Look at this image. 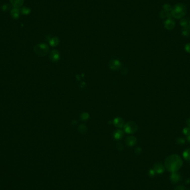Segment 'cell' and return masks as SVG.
<instances>
[{"label": "cell", "mask_w": 190, "mask_h": 190, "mask_svg": "<svg viewBox=\"0 0 190 190\" xmlns=\"http://www.w3.org/2000/svg\"><path fill=\"white\" fill-rule=\"evenodd\" d=\"M183 133L185 135L188 136L190 135V128L189 127H185L183 128Z\"/></svg>", "instance_id": "7402d4cb"}, {"label": "cell", "mask_w": 190, "mask_h": 190, "mask_svg": "<svg viewBox=\"0 0 190 190\" xmlns=\"http://www.w3.org/2000/svg\"><path fill=\"white\" fill-rule=\"evenodd\" d=\"M113 124L116 127L121 128L124 126V121L120 117H117L113 120Z\"/></svg>", "instance_id": "9c48e42d"}, {"label": "cell", "mask_w": 190, "mask_h": 190, "mask_svg": "<svg viewBox=\"0 0 190 190\" xmlns=\"http://www.w3.org/2000/svg\"><path fill=\"white\" fill-rule=\"evenodd\" d=\"M165 167L171 172H175L181 167L182 160L177 155H170L166 158L165 162Z\"/></svg>", "instance_id": "6da1fadb"}, {"label": "cell", "mask_w": 190, "mask_h": 190, "mask_svg": "<svg viewBox=\"0 0 190 190\" xmlns=\"http://www.w3.org/2000/svg\"><path fill=\"white\" fill-rule=\"evenodd\" d=\"M183 156L184 159L187 160H190V148L187 149L186 150L184 151Z\"/></svg>", "instance_id": "e0dca14e"}, {"label": "cell", "mask_w": 190, "mask_h": 190, "mask_svg": "<svg viewBox=\"0 0 190 190\" xmlns=\"http://www.w3.org/2000/svg\"><path fill=\"white\" fill-rule=\"evenodd\" d=\"M177 142L179 144H182L184 143V142H185V140H184L183 138H178V140H177Z\"/></svg>", "instance_id": "d4e9b609"}, {"label": "cell", "mask_w": 190, "mask_h": 190, "mask_svg": "<svg viewBox=\"0 0 190 190\" xmlns=\"http://www.w3.org/2000/svg\"><path fill=\"white\" fill-rule=\"evenodd\" d=\"M108 65L109 68L112 69V70H117V69H118L121 67V63H120V61L116 60H111L109 62Z\"/></svg>", "instance_id": "8992f818"}, {"label": "cell", "mask_w": 190, "mask_h": 190, "mask_svg": "<svg viewBox=\"0 0 190 190\" xmlns=\"http://www.w3.org/2000/svg\"><path fill=\"white\" fill-rule=\"evenodd\" d=\"M187 140H188L189 142H190V135H189L188 136V137H187Z\"/></svg>", "instance_id": "f1b7e54d"}, {"label": "cell", "mask_w": 190, "mask_h": 190, "mask_svg": "<svg viewBox=\"0 0 190 190\" xmlns=\"http://www.w3.org/2000/svg\"><path fill=\"white\" fill-rule=\"evenodd\" d=\"M185 50L186 51L190 53V44H187L185 46Z\"/></svg>", "instance_id": "484cf974"}, {"label": "cell", "mask_w": 190, "mask_h": 190, "mask_svg": "<svg viewBox=\"0 0 190 190\" xmlns=\"http://www.w3.org/2000/svg\"><path fill=\"white\" fill-rule=\"evenodd\" d=\"M79 131L82 133H85L86 132L87 128L84 125H81L79 127Z\"/></svg>", "instance_id": "ac0fdd59"}, {"label": "cell", "mask_w": 190, "mask_h": 190, "mask_svg": "<svg viewBox=\"0 0 190 190\" xmlns=\"http://www.w3.org/2000/svg\"><path fill=\"white\" fill-rule=\"evenodd\" d=\"M183 35L185 37H188L190 34V25H187L186 27H184V28L182 31Z\"/></svg>", "instance_id": "2e32d148"}, {"label": "cell", "mask_w": 190, "mask_h": 190, "mask_svg": "<svg viewBox=\"0 0 190 190\" xmlns=\"http://www.w3.org/2000/svg\"><path fill=\"white\" fill-rule=\"evenodd\" d=\"M163 8H164V11L166 12H171V10L172 9V7L169 4H165L163 6Z\"/></svg>", "instance_id": "ffe728a7"}, {"label": "cell", "mask_w": 190, "mask_h": 190, "mask_svg": "<svg viewBox=\"0 0 190 190\" xmlns=\"http://www.w3.org/2000/svg\"><path fill=\"white\" fill-rule=\"evenodd\" d=\"M138 129V126L135 122L130 121L128 122L125 125L124 130L125 132L128 134H132L136 132Z\"/></svg>", "instance_id": "277c9868"}, {"label": "cell", "mask_w": 190, "mask_h": 190, "mask_svg": "<svg viewBox=\"0 0 190 190\" xmlns=\"http://www.w3.org/2000/svg\"><path fill=\"white\" fill-rule=\"evenodd\" d=\"M154 171L157 173H161L164 171V167L161 164H156L154 165Z\"/></svg>", "instance_id": "30bf717a"}, {"label": "cell", "mask_w": 190, "mask_h": 190, "mask_svg": "<svg viewBox=\"0 0 190 190\" xmlns=\"http://www.w3.org/2000/svg\"><path fill=\"white\" fill-rule=\"evenodd\" d=\"M171 180L173 182L177 183L180 180V176L179 175V174H178L176 172H172V176L171 177Z\"/></svg>", "instance_id": "5bb4252c"}, {"label": "cell", "mask_w": 190, "mask_h": 190, "mask_svg": "<svg viewBox=\"0 0 190 190\" xmlns=\"http://www.w3.org/2000/svg\"><path fill=\"white\" fill-rule=\"evenodd\" d=\"M89 118V115L86 112H84V113H82L81 115V119L83 121H85V120H87Z\"/></svg>", "instance_id": "44dd1931"}, {"label": "cell", "mask_w": 190, "mask_h": 190, "mask_svg": "<svg viewBox=\"0 0 190 190\" xmlns=\"http://www.w3.org/2000/svg\"><path fill=\"white\" fill-rule=\"evenodd\" d=\"M34 53L40 56H46L49 51V47L47 45L45 44H40L36 45L34 47Z\"/></svg>", "instance_id": "3957f363"}, {"label": "cell", "mask_w": 190, "mask_h": 190, "mask_svg": "<svg viewBox=\"0 0 190 190\" xmlns=\"http://www.w3.org/2000/svg\"><path fill=\"white\" fill-rule=\"evenodd\" d=\"M30 9L27 7H22V9H21V12L23 15H28L30 13Z\"/></svg>", "instance_id": "d6986e66"}, {"label": "cell", "mask_w": 190, "mask_h": 190, "mask_svg": "<svg viewBox=\"0 0 190 190\" xmlns=\"http://www.w3.org/2000/svg\"><path fill=\"white\" fill-rule=\"evenodd\" d=\"M186 123H187V125H188V126L190 127V119H188V120H187Z\"/></svg>", "instance_id": "83f0119b"}, {"label": "cell", "mask_w": 190, "mask_h": 190, "mask_svg": "<svg viewBox=\"0 0 190 190\" xmlns=\"http://www.w3.org/2000/svg\"><path fill=\"white\" fill-rule=\"evenodd\" d=\"M137 143V139L134 136H128L126 139V143L127 146L130 147H132L135 146Z\"/></svg>", "instance_id": "52a82bcc"}, {"label": "cell", "mask_w": 190, "mask_h": 190, "mask_svg": "<svg viewBox=\"0 0 190 190\" xmlns=\"http://www.w3.org/2000/svg\"><path fill=\"white\" fill-rule=\"evenodd\" d=\"M164 26L165 28L168 30H171L174 28L175 26V21L172 19H167L164 23Z\"/></svg>", "instance_id": "ba28073f"}, {"label": "cell", "mask_w": 190, "mask_h": 190, "mask_svg": "<svg viewBox=\"0 0 190 190\" xmlns=\"http://www.w3.org/2000/svg\"><path fill=\"white\" fill-rule=\"evenodd\" d=\"M123 136H124V132L122 130H117L113 133V137L116 140H119L122 138Z\"/></svg>", "instance_id": "8fae6325"}, {"label": "cell", "mask_w": 190, "mask_h": 190, "mask_svg": "<svg viewBox=\"0 0 190 190\" xmlns=\"http://www.w3.org/2000/svg\"><path fill=\"white\" fill-rule=\"evenodd\" d=\"M167 12H168L165 11H164H164H162L161 12L160 14V16L161 18H164L166 17V16H167Z\"/></svg>", "instance_id": "cb8c5ba5"}, {"label": "cell", "mask_w": 190, "mask_h": 190, "mask_svg": "<svg viewBox=\"0 0 190 190\" xmlns=\"http://www.w3.org/2000/svg\"><path fill=\"white\" fill-rule=\"evenodd\" d=\"M10 1L13 7L18 8L22 6V4H23L24 0H10Z\"/></svg>", "instance_id": "4fadbf2b"}, {"label": "cell", "mask_w": 190, "mask_h": 190, "mask_svg": "<svg viewBox=\"0 0 190 190\" xmlns=\"http://www.w3.org/2000/svg\"></svg>", "instance_id": "f546056e"}, {"label": "cell", "mask_w": 190, "mask_h": 190, "mask_svg": "<svg viewBox=\"0 0 190 190\" xmlns=\"http://www.w3.org/2000/svg\"><path fill=\"white\" fill-rule=\"evenodd\" d=\"M59 39L57 37H53V38L50 39L49 40V43L51 46L52 47H55L57 46L59 44Z\"/></svg>", "instance_id": "9a60e30c"}, {"label": "cell", "mask_w": 190, "mask_h": 190, "mask_svg": "<svg viewBox=\"0 0 190 190\" xmlns=\"http://www.w3.org/2000/svg\"><path fill=\"white\" fill-rule=\"evenodd\" d=\"M50 59L52 62H57L60 60V53L57 50H53L50 53Z\"/></svg>", "instance_id": "5b68a950"}, {"label": "cell", "mask_w": 190, "mask_h": 190, "mask_svg": "<svg viewBox=\"0 0 190 190\" xmlns=\"http://www.w3.org/2000/svg\"><path fill=\"white\" fill-rule=\"evenodd\" d=\"M175 190H184V189L183 187L181 186H179L178 187H176Z\"/></svg>", "instance_id": "4316f807"}, {"label": "cell", "mask_w": 190, "mask_h": 190, "mask_svg": "<svg viewBox=\"0 0 190 190\" xmlns=\"http://www.w3.org/2000/svg\"><path fill=\"white\" fill-rule=\"evenodd\" d=\"M186 11V7L183 4H177L172 7V10H171V13H172V17L179 19V18H181L184 16Z\"/></svg>", "instance_id": "7a4b0ae2"}, {"label": "cell", "mask_w": 190, "mask_h": 190, "mask_svg": "<svg viewBox=\"0 0 190 190\" xmlns=\"http://www.w3.org/2000/svg\"><path fill=\"white\" fill-rule=\"evenodd\" d=\"M180 25L183 27H186V26L188 25V22L185 19H182L180 21Z\"/></svg>", "instance_id": "603a6c76"}, {"label": "cell", "mask_w": 190, "mask_h": 190, "mask_svg": "<svg viewBox=\"0 0 190 190\" xmlns=\"http://www.w3.org/2000/svg\"><path fill=\"white\" fill-rule=\"evenodd\" d=\"M11 15L12 17L15 19H17L19 17L20 11L18 10V8L13 7L11 11Z\"/></svg>", "instance_id": "7c38bea8"}]
</instances>
